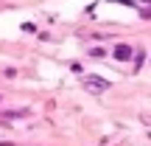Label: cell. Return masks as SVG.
<instances>
[{"label": "cell", "instance_id": "cell-4", "mask_svg": "<svg viewBox=\"0 0 151 146\" xmlns=\"http://www.w3.org/2000/svg\"><path fill=\"white\" fill-rule=\"evenodd\" d=\"M140 17H151V9H140Z\"/></svg>", "mask_w": 151, "mask_h": 146}, {"label": "cell", "instance_id": "cell-1", "mask_svg": "<svg viewBox=\"0 0 151 146\" xmlns=\"http://www.w3.org/2000/svg\"><path fill=\"white\" fill-rule=\"evenodd\" d=\"M84 87H87L90 93H104L109 84H106L104 79H92V76H84Z\"/></svg>", "mask_w": 151, "mask_h": 146}, {"label": "cell", "instance_id": "cell-3", "mask_svg": "<svg viewBox=\"0 0 151 146\" xmlns=\"http://www.w3.org/2000/svg\"><path fill=\"white\" fill-rule=\"evenodd\" d=\"M25 115H28V110H9V113L0 118V124H3V121H9V118H25Z\"/></svg>", "mask_w": 151, "mask_h": 146}, {"label": "cell", "instance_id": "cell-2", "mask_svg": "<svg viewBox=\"0 0 151 146\" xmlns=\"http://www.w3.org/2000/svg\"><path fill=\"white\" fill-rule=\"evenodd\" d=\"M115 59H120V62L132 59V48L129 45H118V48H115Z\"/></svg>", "mask_w": 151, "mask_h": 146}]
</instances>
